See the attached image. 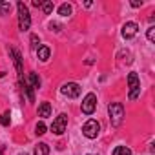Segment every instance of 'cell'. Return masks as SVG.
Returning a JSON list of instances; mask_svg holds the SVG:
<instances>
[{
    "label": "cell",
    "instance_id": "cell-1",
    "mask_svg": "<svg viewBox=\"0 0 155 155\" xmlns=\"http://www.w3.org/2000/svg\"><path fill=\"white\" fill-rule=\"evenodd\" d=\"M108 113H110V122L111 126H120L122 119H124V106L120 102H111L108 106Z\"/></svg>",
    "mask_w": 155,
    "mask_h": 155
},
{
    "label": "cell",
    "instance_id": "cell-2",
    "mask_svg": "<svg viewBox=\"0 0 155 155\" xmlns=\"http://www.w3.org/2000/svg\"><path fill=\"white\" fill-rule=\"evenodd\" d=\"M17 8H18V28H20V31H28V29L31 28V17H29V11H28V8H26L24 2H18Z\"/></svg>",
    "mask_w": 155,
    "mask_h": 155
},
{
    "label": "cell",
    "instance_id": "cell-3",
    "mask_svg": "<svg viewBox=\"0 0 155 155\" xmlns=\"http://www.w3.org/2000/svg\"><path fill=\"white\" fill-rule=\"evenodd\" d=\"M128 88H130V95H128L130 101H135L139 97V93H140V81H139L135 71H131L128 75Z\"/></svg>",
    "mask_w": 155,
    "mask_h": 155
},
{
    "label": "cell",
    "instance_id": "cell-4",
    "mask_svg": "<svg viewBox=\"0 0 155 155\" xmlns=\"http://www.w3.org/2000/svg\"><path fill=\"white\" fill-rule=\"evenodd\" d=\"M99 131H101V124H99L95 119L86 120V124L82 126V133H84V137H88V139H97Z\"/></svg>",
    "mask_w": 155,
    "mask_h": 155
},
{
    "label": "cell",
    "instance_id": "cell-5",
    "mask_svg": "<svg viewBox=\"0 0 155 155\" xmlns=\"http://www.w3.org/2000/svg\"><path fill=\"white\" fill-rule=\"evenodd\" d=\"M60 93L68 99H77L81 95V86L77 82H66L62 88H60Z\"/></svg>",
    "mask_w": 155,
    "mask_h": 155
},
{
    "label": "cell",
    "instance_id": "cell-6",
    "mask_svg": "<svg viewBox=\"0 0 155 155\" xmlns=\"http://www.w3.org/2000/svg\"><path fill=\"white\" fill-rule=\"evenodd\" d=\"M66 128H68V115H66V113H60V115L53 120L51 131H53L55 135H62V133L66 131Z\"/></svg>",
    "mask_w": 155,
    "mask_h": 155
},
{
    "label": "cell",
    "instance_id": "cell-7",
    "mask_svg": "<svg viewBox=\"0 0 155 155\" xmlns=\"http://www.w3.org/2000/svg\"><path fill=\"white\" fill-rule=\"evenodd\" d=\"M81 108H82V113L91 115V113L95 111V108H97V95H95V93H88V95L84 97Z\"/></svg>",
    "mask_w": 155,
    "mask_h": 155
},
{
    "label": "cell",
    "instance_id": "cell-8",
    "mask_svg": "<svg viewBox=\"0 0 155 155\" xmlns=\"http://www.w3.org/2000/svg\"><path fill=\"white\" fill-rule=\"evenodd\" d=\"M9 55L13 57V62H15V68H17V73H18V81L24 82V68H22V57H20L18 49L11 48L9 49Z\"/></svg>",
    "mask_w": 155,
    "mask_h": 155
},
{
    "label": "cell",
    "instance_id": "cell-9",
    "mask_svg": "<svg viewBox=\"0 0 155 155\" xmlns=\"http://www.w3.org/2000/svg\"><path fill=\"white\" fill-rule=\"evenodd\" d=\"M137 31H139V26L135 22H126L122 26V37L124 38H133L137 35Z\"/></svg>",
    "mask_w": 155,
    "mask_h": 155
},
{
    "label": "cell",
    "instance_id": "cell-10",
    "mask_svg": "<svg viewBox=\"0 0 155 155\" xmlns=\"http://www.w3.org/2000/svg\"><path fill=\"white\" fill-rule=\"evenodd\" d=\"M37 55H38V58H40L42 62H48V60H49V55H51V49H49L48 46H38Z\"/></svg>",
    "mask_w": 155,
    "mask_h": 155
},
{
    "label": "cell",
    "instance_id": "cell-11",
    "mask_svg": "<svg viewBox=\"0 0 155 155\" xmlns=\"http://www.w3.org/2000/svg\"><path fill=\"white\" fill-rule=\"evenodd\" d=\"M49 115H51V104H49V102H42V104L38 106V117L46 119V117H49Z\"/></svg>",
    "mask_w": 155,
    "mask_h": 155
},
{
    "label": "cell",
    "instance_id": "cell-12",
    "mask_svg": "<svg viewBox=\"0 0 155 155\" xmlns=\"http://www.w3.org/2000/svg\"><path fill=\"white\" fill-rule=\"evenodd\" d=\"M35 155H49V146L46 144V142H38L37 146H35V151H33Z\"/></svg>",
    "mask_w": 155,
    "mask_h": 155
},
{
    "label": "cell",
    "instance_id": "cell-13",
    "mask_svg": "<svg viewBox=\"0 0 155 155\" xmlns=\"http://www.w3.org/2000/svg\"><path fill=\"white\" fill-rule=\"evenodd\" d=\"M28 84H29L33 90H38V88H40V79H38L37 73H29V81H28Z\"/></svg>",
    "mask_w": 155,
    "mask_h": 155
},
{
    "label": "cell",
    "instance_id": "cell-14",
    "mask_svg": "<svg viewBox=\"0 0 155 155\" xmlns=\"http://www.w3.org/2000/svg\"><path fill=\"white\" fill-rule=\"evenodd\" d=\"M111 155H131V150L128 146H117Z\"/></svg>",
    "mask_w": 155,
    "mask_h": 155
},
{
    "label": "cell",
    "instance_id": "cell-15",
    "mask_svg": "<svg viewBox=\"0 0 155 155\" xmlns=\"http://www.w3.org/2000/svg\"><path fill=\"white\" fill-rule=\"evenodd\" d=\"M71 11H73V9H71V6H69V4H62V6L58 8V15H62V17H69V15H71Z\"/></svg>",
    "mask_w": 155,
    "mask_h": 155
},
{
    "label": "cell",
    "instance_id": "cell-16",
    "mask_svg": "<svg viewBox=\"0 0 155 155\" xmlns=\"http://www.w3.org/2000/svg\"><path fill=\"white\" fill-rule=\"evenodd\" d=\"M0 124H2V126H9V124H11V115H9V111H6V113L0 115Z\"/></svg>",
    "mask_w": 155,
    "mask_h": 155
},
{
    "label": "cell",
    "instance_id": "cell-17",
    "mask_svg": "<svg viewBox=\"0 0 155 155\" xmlns=\"http://www.w3.org/2000/svg\"><path fill=\"white\" fill-rule=\"evenodd\" d=\"M11 11V2H0V15H8Z\"/></svg>",
    "mask_w": 155,
    "mask_h": 155
},
{
    "label": "cell",
    "instance_id": "cell-18",
    "mask_svg": "<svg viewBox=\"0 0 155 155\" xmlns=\"http://www.w3.org/2000/svg\"><path fill=\"white\" fill-rule=\"evenodd\" d=\"M53 8H55V6H53V2H49V0L42 4V11H44L46 15H51V13H53Z\"/></svg>",
    "mask_w": 155,
    "mask_h": 155
},
{
    "label": "cell",
    "instance_id": "cell-19",
    "mask_svg": "<svg viewBox=\"0 0 155 155\" xmlns=\"http://www.w3.org/2000/svg\"><path fill=\"white\" fill-rule=\"evenodd\" d=\"M46 130H48V128H46V124H44V122H38V124H37V128H35V133H37V135H44V133H46Z\"/></svg>",
    "mask_w": 155,
    "mask_h": 155
},
{
    "label": "cell",
    "instance_id": "cell-20",
    "mask_svg": "<svg viewBox=\"0 0 155 155\" xmlns=\"http://www.w3.org/2000/svg\"><path fill=\"white\" fill-rule=\"evenodd\" d=\"M146 37H148V40H150V42H155V28H153V26H150V28H148Z\"/></svg>",
    "mask_w": 155,
    "mask_h": 155
},
{
    "label": "cell",
    "instance_id": "cell-21",
    "mask_svg": "<svg viewBox=\"0 0 155 155\" xmlns=\"http://www.w3.org/2000/svg\"><path fill=\"white\" fill-rule=\"evenodd\" d=\"M37 46H38V37L37 35H31V48L37 49Z\"/></svg>",
    "mask_w": 155,
    "mask_h": 155
},
{
    "label": "cell",
    "instance_id": "cell-22",
    "mask_svg": "<svg viewBox=\"0 0 155 155\" xmlns=\"http://www.w3.org/2000/svg\"><path fill=\"white\" fill-rule=\"evenodd\" d=\"M42 4H44V0H33V6L35 8H42Z\"/></svg>",
    "mask_w": 155,
    "mask_h": 155
},
{
    "label": "cell",
    "instance_id": "cell-23",
    "mask_svg": "<svg viewBox=\"0 0 155 155\" xmlns=\"http://www.w3.org/2000/svg\"><path fill=\"white\" fill-rule=\"evenodd\" d=\"M49 28H51L53 31H60V26H58V24H53V22H51V24H49Z\"/></svg>",
    "mask_w": 155,
    "mask_h": 155
},
{
    "label": "cell",
    "instance_id": "cell-24",
    "mask_svg": "<svg viewBox=\"0 0 155 155\" xmlns=\"http://www.w3.org/2000/svg\"><path fill=\"white\" fill-rule=\"evenodd\" d=\"M142 6V2H139V0H133L131 2V8H140Z\"/></svg>",
    "mask_w": 155,
    "mask_h": 155
},
{
    "label": "cell",
    "instance_id": "cell-25",
    "mask_svg": "<svg viewBox=\"0 0 155 155\" xmlns=\"http://www.w3.org/2000/svg\"><path fill=\"white\" fill-rule=\"evenodd\" d=\"M4 153V146H0V155H2Z\"/></svg>",
    "mask_w": 155,
    "mask_h": 155
},
{
    "label": "cell",
    "instance_id": "cell-26",
    "mask_svg": "<svg viewBox=\"0 0 155 155\" xmlns=\"http://www.w3.org/2000/svg\"><path fill=\"white\" fill-rule=\"evenodd\" d=\"M18 155H28V153H26V151H24V153H18Z\"/></svg>",
    "mask_w": 155,
    "mask_h": 155
},
{
    "label": "cell",
    "instance_id": "cell-27",
    "mask_svg": "<svg viewBox=\"0 0 155 155\" xmlns=\"http://www.w3.org/2000/svg\"><path fill=\"white\" fill-rule=\"evenodd\" d=\"M0 77H4V73H0Z\"/></svg>",
    "mask_w": 155,
    "mask_h": 155
},
{
    "label": "cell",
    "instance_id": "cell-28",
    "mask_svg": "<svg viewBox=\"0 0 155 155\" xmlns=\"http://www.w3.org/2000/svg\"><path fill=\"white\" fill-rule=\"evenodd\" d=\"M90 155H91V153H90Z\"/></svg>",
    "mask_w": 155,
    "mask_h": 155
}]
</instances>
